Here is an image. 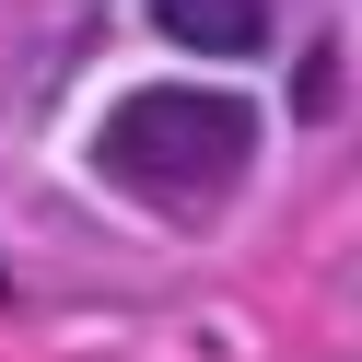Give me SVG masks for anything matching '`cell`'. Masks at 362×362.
Here are the masks:
<instances>
[{"instance_id": "6da1fadb", "label": "cell", "mask_w": 362, "mask_h": 362, "mask_svg": "<svg viewBox=\"0 0 362 362\" xmlns=\"http://www.w3.org/2000/svg\"><path fill=\"white\" fill-rule=\"evenodd\" d=\"M257 164V105L222 82H129L94 129V175L141 211H211Z\"/></svg>"}, {"instance_id": "7a4b0ae2", "label": "cell", "mask_w": 362, "mask_h": 362, "mask_svg": "<svg viewBox=\"0 0 362 362\" xmlns=\"http://www.w3.org/2000/svg\"><path fill=\"white\" fill-rule=\"evenodd\" d=\"M269 0H152V35L187 59H269Z\"/></svg>"}]
</instances>
